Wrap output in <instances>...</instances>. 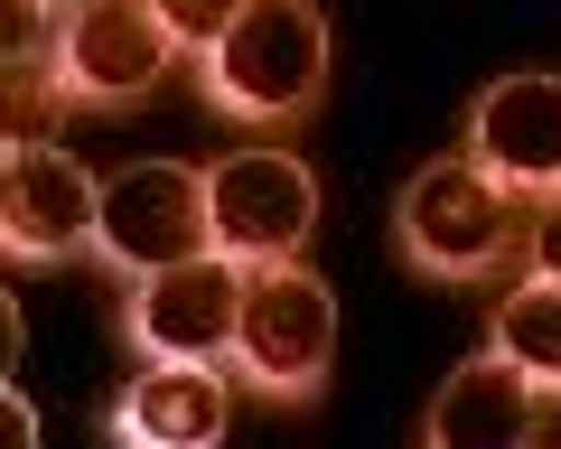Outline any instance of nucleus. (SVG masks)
<instances>
[{
  "label": "nucleus",
  "mask_w": 561,
  "mask_h": 449,
  "mask_svg": "<svg viewBox=\"0 0 561 449\" xmlns=\"http://www.w3.org/2000/svg\"><path fill=\"white\" fill-rule=\"evenodd\" d=\"M187 76H197V103L216 123L280 141V131L319 123L328 76H337V28L319 0H253L206 57H187Z\"/></svg>",
  "instance_id": "1"
},
{
  "label": "nucleus",
  "mask_w": 561,
  "mask_h": 449,
  "mask_svg": "<svg viewBox=\"0 0 561 449\" xmlns=\"http://www.w3.org/2000/svg\"><path fill=\"white\" fill-rule=\"evenodd\" d=\"M393 263L440 290H486L524 263V206L486 187L468 150H440L393 187Z\"/></svg>",
  "instance_id": "2"
},
{
  "label": "nucleus",
  "mask_w": 561,
  "mask_h": 449,
  "mask_svg": "<svg viewBox=\"0 0 561 449\" xmlns=\"http://www.w3.org/2000/svg\"><path fill=\"white\" fill-rule=\"evenodd\" d=\"M234 375L262 403H319L337 375V290L309 263H243Z\"/></svg>",
  "instance_id": "3"
},
{
  "label": "nucleus",
  "mask_w": 561,
  "mask_h": 449,
  "mask_svg": "<svg viewBox=\"0 0 561 449\" xmlns=\"http://www.w3.org/2000/svg\"><path fill=\"white\" fill-rule=\"evenodd\" d=\"M187 47L169 38V20L150 0H94L76 20H57V47H47V76L76 113H140L179 76Z\"/></svg>",
  "instance_id": "4"
},
{
  "label": "nucleus",
  "mask_w": 561,
  "mask_h": 449,
  "mask_svg": "<svg viewBox=\"0 0 561 449\" xmlns=\"http://www.w3.org/2000/svg\"><path fill=\"white\" fill-rule=\"evenodd\" d=\"M459 150L486 187L534 216V206L561 197V76L552 66H505L468 94V123H459Z\"/></svg>",
  "instance_id": "5"
},
{
  "label": "nucleus",
  "mask_w": 561,
  "mask_h": 449,
  "mask_svg": "<svg viewBox=\"0 0 561 449\" xmlns=\"http://www.w3.org/2000/svg\"><path fill=\"white\" fill-rule=\"evenodd\" d=\"M187 253H216V197H206V169L187 160H131L103 179V253L94 272L140 281V272H169Z\"/></svg>",
  "instance_id": "6"
},
{
  "label": "nucleus",
  "mask_w": 561,
  "mask_h": 449,
  "mask_svg": "<svg viewBox=\"0 0 561 449\" xmlns=\"http://www.w3.org/2000/svg\"><path fill=\"white\" fill-rule=\"evenodd\" d=\"M234 319H243V263L234 253H187L169 272H140L122 281L113 327L131 356H206V366H234Z\"/></svg>",
  "instance_id": "7"
},
{
  "label": "nucleus",
  "mask_w": 561,
  "mask_h": 449,
  "mask_svg": "<svg viewBox=\"0 0 561 449\" xmlns=\"http://www.w3.org/2000/svg\"><path fill=\"white\" fill-rule=\"evenodd\" d=\"M216 197V253L234 263H300L319 234V179L300 150H225L206 169Z\"/></svg>",
  "instance_id": "8"
},
{
  "label": "nucleus",
  "mask_w": 561,
  "mask_h": 449,
  "mask_svg": "<svg viewBox=\"0 0 561 449\" xmlns=\"http://www.w3.org/2000/svg\"><path fill=\"white\" fill-rule=\"evenodd\" d=\"M0 244L10 263H94L103 253V179L76 169L57 141L0 160Z\"/></svg>",
  "instance_id": "9"
},
{
  "label": "nucleus",
  "mask_w": 561,
  "mask_h": 449,
  "mask_svg": "<svg viewBox=\"0 0 561 449\" xmlns=\"http://www.w3.org/2000/svg\"><path fill=\"white\" fill-rule=\"evenodd\" d=\"M552 393L515 366V356L478 347L459 375H440L431 412H421V449H524L534 430H552Z\"/></svg>",
  "instance_id": "10"
},
{
  "label": "nucleus",
  "mask_w": 561,
  "mask_h": 449,
  "mask_svg": "<svg viewBox=\"0 0 561 449\" xmlns=\"http://www.w3.org/2000/svg\"><path fill=\"white\" fill-rule=\"evenodd\" d=\"M234 422V366L206 356H140V375L122 384V403L103 412V430L131 449H206Z\"/></svg>",
  "instance_id": "11"
},
{
  "label": "nucleus",
  "mask_w": 561,
  "mask_h": 449,
  "mask_svg": "<svg viewBox=\"0 0 561 449\" xmlns=\"http://www.w3.org/2000/svg\"><path fill=\"white\" fill-rule=\"evenodd\" d=\"M486 347L515 356V366L561 403V272H534V263L505 272V290L486 300Z\"/></svg>",
  "instance_id": "12"
},
{
  "label": "nucleus",
  "mask_w": 561,
  "mask_h": 449,
  "mask_svg": "<svg viewBox=\"0 0 561 449\" xmlns=\"http://www.w3.org/2000/svg\"><path fill=\"white\" fill-rule=\"evenodd\" d=\"M10 150H47L57 141V123L76 113V103L57 94V76H47V57H10Z\"/></svg>",
  "instance_id": "13"
},
{
  "label": "nucleus",
  "mask_w": 561,
  "mask_h": 449,
  "mask_svg": "<svg viewBox=\"0 0 561 449\" xmlns=\"http://www.w3.org/2000/svg\"><path fill=\"white\" fill-rule=\"evenodd\" d=\"M150 10L169 20V38H179L187 57H206V47H216L225 28H234L243 10H253V0H150Z\"/></svg>",
  "instance_id": "14"
},
{
  "label": "nucleus",
  "mask_w": 561,
  "mask_h": 449,
  "mask_svg": "<svg viewBox=\"0 0 561 449\" xmlns=\"http://www.w3.org/2000/svg\"><path fill=\"white\" fill-rule=\"evenodd\" d=\"M524 263H534V272H561V197L524 216Z\"/></svg>",
  "instance_id": "15"
},
{
  "label": "nucleus",
  "mask_w": 561,
  "mask_h": 449,
  "mask_svg": "<svg viewBox=\"0 0 561 449\" xmlns=\"http://www.w3.org/2000/svg\"><path fill=\"white\" fill-rule=\"evenodd\" d=\"M47 10H57V20H76V10H94V0H47Z\"/></svg>",
  "instance_id": "16"
}]
</instances>
